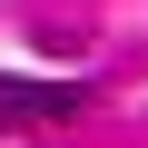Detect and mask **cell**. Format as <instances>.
Returning a JSON list of instances; mask_svg holds the SVG:
<instances>
[{
  "label": "cell",
  "mask_w": 148,
  "mask_h": 148,
  "mask_svg": "<svg viewBox=\"0 0 148 148\" xmlns=\"http://www.w3.org/2000/svg\"><path fill=\"white\" fill-rule=\"evenodd\" d=\"M79 89L69 79H0V119H69Z\"/></svg>",
  "instance_id": "obj_1"
}]
</instances>
